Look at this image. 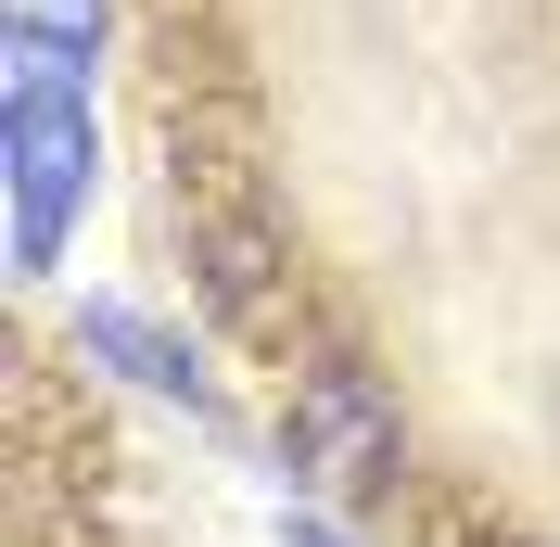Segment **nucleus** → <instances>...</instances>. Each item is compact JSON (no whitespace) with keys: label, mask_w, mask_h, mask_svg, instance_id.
Listing matches in <instances>:
<instances>
[{"label":"nucleus","mask_w":560,"mask_h":547,"mask_svg":"<svg viewBox=\"0 0 560 547\" xmlns=\"http://www.w3.org/2000/svg\"><path fill=\"white\" fill-rule=\"evenodd\" d=\"M13 26H51V38H103V0H0Z\"/></svg>","instance_id":"obj_4"},{"label":"nucleus","mask_w":560,"mask_h":547,"mask_svg":"<svg viewBox=\"0 0 560 547\" xmlns=\"http://www.w3.org/2000/svg\"><path fill=\"white\" fill-rule=\"evenodd\" d=\"M383 445H395V420H383V395H370L357 370H318V382H306V408H293V458H306V472L370 484V472H383Z\"/></svg>","instance_id":"obj_2"},{"label":"nucleus","mask_w":560,"mask_h":547,"mask_svg":"<svg viewBox=\"0 0 560 547\" xmlns=\"http://www.w3.org/2000/svg\"><path fill=\"white\" fill-rule=\"evenodd\" d=\"M90 357H115V370H128V382H153V395H166V408H191V420L217 408V370H205V357H191V344L140 331V306H90Z\"/></svg>","instance_id":"obj_3"},{"label":"nucleus","mask_w":560,"mask_h":547,"mask_svg":"<svg viewBox=\"0 0 560 547\" xmlns=\"http://www.w3.org/2000/svg\"><path fill=\"white\" fill-rule=\"evenodd\" d=\"M0 115H13V268H51L90 205V38L0 26Z\"/></svg>","instance_id":"obj_1"},{"label":"nucleus","mask_w":560,"mask_h":547,"mask_svg":"<svg viewBox=\"0 0 560 547\" xmlns=\"http://www.w3.org/2000/svg\"><path fill=\"white\" fill-rule=\"evenodd\" d=\"M280 547H345V535H331V522H280Z\"/></svg>","instance_id":"obj_5"}]
</instances>
